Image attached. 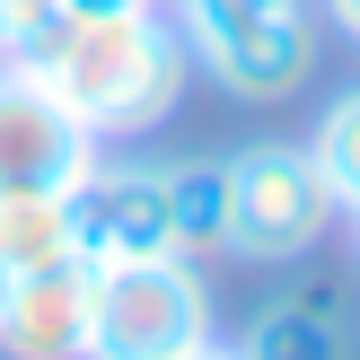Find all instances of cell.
I'll use <instances>...</instances> for the list:
<instances>
[{"label":"cell","mask_w":360,"mask_h":360,"mask_svg":"<svg viewBox=\"0 0 360 360\" xmlns=\"http://www.w3.org/2000/svg\"><path fill=\"white\" fill-rule=\"evenodd\" d=\"M185 79H193V53L176 35L167 0H123V9L88 18L70 35V53L44 70V88L88 123L97 141H141L185 105Z\"/></svg>","instance_id":"6da1fadb"},{"label":"cell","mask_w":360,"mask_h":360,"mask_svg":"<svg viewBox=\"0 0 360 360\" xmlns=\"http://www.w3.org/2000/svg\"><path fill=\"white\" fill-rule=\"evenodd\" d=\"M193 70L238 105H281L316 79V35L326 18L308 0H167Z\"/></svg>","instance_id":"7a4b0ae2"},{"label":"cell","mask_w":360,"mask_h":360,"mask_svg":"<svg viewBox=\"0 0 360 360\" xmlns=\"http://www.w3.org/2000/svg\"><path fill=\"white\" fill-rule=\"evenodd\" d=\"M202 334H220V299L193 255L88 273V360H176Z\"/></svg>","instance_id":"3957f363"},{"label":"cell","mask_w":360,"mask_h":360,"mask_svg":"<svg viewBox=\"0 0 360 360\" xmlns=\"http://www.w3.org/2000/svg\"><path fill=\"white\" fill-rule=\"evenodd\" d=\"M220 167H229V238H220V255H238V264H299L343 220V202L316 176L308 141H246Z\"/></svg>","instance_id":"277c9868"},{"label":"cell","mask_w":360,"mask_h":360,"mask_svg":"<svg viewBox=\"0 0 360 360\" xmlns=\"http://www.w3.org/2000/svg\"><path fill=\"white\" fill-rule=\"evenodd\" d=\"M70 220H79V255L88 264H158L185 255L176 246V202H167V167L158 158H105L70 185Z\"/></svg>","instance_id":"5b68a950"},{"label":"cell","mask_w":360,"mask_h":360,"mask_svg":"<svg viewBox=\"0 0 360 360\" xmlns=\"http://www.w3.org/2000/svg\"><path fill=\"white\" fill-rule=\"evenodd\" d=\"M105 141L35 70H0V193H70Z\"/></svg>","instance_id":"8992f818"},{"label":"cell","mask_w":360,"mask_h":360,"mask_svg":"<svg viewBox=\"0 0 360 360\" xmlns=\"http://www.w3.org/2000/svg\"><path fill=\"white\" fill-rule=\"evenodd\" d=\"M88 273L97 264L18 273L0 299V360H88Z\"/></svg>","instance_id":"52a82bcc"},{"label":"cell","mask_w":360,"mask_h":360,"mask_svg":"<svg viewBox=\"0 0 360 360\" xmlns=\"http://www.w3.org/2000/svg\"><path fill=\"white\" fill-rule=\"evenodd\" d=\"M246 360H352V326H343V299L334 290H290L238 334Z\"/></svg>","instance_id":"ba28073f"},{"label":"cell","mask_w":360,"mask_h":360,"mask_svg":"<svg viewBox=\"0 0 360 360\" xmlns=\"http://www.w3.org/2000/svg\"><path fill=\"white\" fill-rule=\"evenodd\" d=\"M0 264H9V281L18 273H53V264H88L70 193H0Z\"/></svg>","instance_id":"9c48e42d"},{"label":"cell","mask_w":360,"mask_h":360,"mask_svg":"<svg viewBox=\"0 0 360 360\" xmlns=\"http://www.w3.org/2000/svg\"><path fill=\"white\" fill-rule=\"evenodd\" d=\"M105 9H123V0H0V70H35L44 79L70 53V35Z\"/></svg>","instance_id":"30bf717a"},{"label":"cell","mask_w":360,"mask_h":360,"mask_svg":"<svg viewBox=\"0 0 360 360\" xmlns=\"http://www.w3.org/2000/svg\"><path fill=\"white\" fill-rule=\"evenodd\" d=\"M167 202H176V246L193 264L220 255V238H229V167L220 158H176L167 167Z\"/></svg>","instance_id":"8fae6325"},{"label":"cell","mask_w":360,"mask_h":360,"mask_svg":"<svg viewBox=\"0 0 360 360\" xmlns=\"http://www.w3.org/2000/svg\"><path fill=\"white\" fill-rule=\"evenodd\" d=\"M308 158H316V176L334 185V202H343V211H360V88H343V97L316 115Z\"/></svg>","instance_id":"7c38bea8"},{"label":"cell","mask_w":360,"mask_h":360,"mask_svg":"<svg viewBox=\"0 0 360 360\" xmlns=\"http://www.w3.org/2000/svg\"><path fill=\"white\" fill-rule=\"evenodd\" d=\"M316 18H326L334 35H343V44L360 53V0H316Z\"/></svg>","instance_id":"4fadbf2b"},{"label":"cell","mask_w":360,"mask_h":360,"mask_svg":"<svg viewBox=\"0 0 360 360\" xmlns=\"http://www.w3.org/2000/svg\"><path fill=\"white\" fill-rule=\"evenodd\" d=\"M176 360H246V352L229 343V334H202V343H193V352H176Z\"/></svg>","instance_id":"5bb4252c"},{"label":"cell","mask_w":360,"mask_h":360,"mask_svg":"<svg viewBox=\"0 0 360 360\" xmlns=\"http://www.w3.org/2000/svg\"><path fill=\"white\" fill-rule=\"evenodd\" d=\"M343 220H352V255H360V211H343Z\"/></svg>","instance_id":"9a60e30c"},{"label":"cell","mask_w":360,"mask_h":360,"mask_svg":"<svg viewBox=\"0 0 360 360\" xmlns=\"http://www.w3.org/2000/svg\"><path fill=\"white\" fill-rule=\"evenodd\" d=\"M0 299H9V264H0Z\"/></svg>","instance_id":"2e32d148"}]
</instances>
